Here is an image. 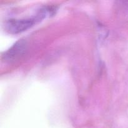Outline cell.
I'll return each mask as SVG.
<instances>
[{"instance_id": "7a4b0ae2", "label": "cell", "mask_w": 128, "mask_h": 128, "mask_svg": "<svg viewBox=\"0 0 128 128\" xmlns=\"http://www.w3.org/2000/svg\"><path fill=\"white\" fill-rule=\"evenodd\" d=\"M26 46L27 44L26 41L23 40H19L4 52V54L3 55L4 60L9 62L14 61L24 52L26 50Z\"/></svg>"}, {"instance_id": "6da1fadb", "label": "cell", "mask_w": 128, "mask_h": 128, "mask_svg": "<svg viewBox=\"0 0 128 128\" xmlns=\"http://www.w3.org/2000/svg\"><path fill=\"white\" fill-rule=\"evenodd\" d=\"M42 19V16L40 13L37 14L34 18H31L10 19L5 22V29L9 33L13 34H18L27 30L33 26L36 21H40Z\"/></svg>"}]
</instances>
